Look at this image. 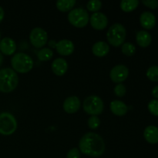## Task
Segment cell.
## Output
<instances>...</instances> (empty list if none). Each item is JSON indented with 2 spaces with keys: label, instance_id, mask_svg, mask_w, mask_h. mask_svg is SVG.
Segmentation results:
<instances>
[{
  "label": "cell",
  "instance_id": "33",
  "mask_svg": "<svg viewBox=\"0 0 158 158\" xmlns=\"http://www.w3.org/2000/svg\"><path fill=\"white\" fill-rule=\"evenodd\" d=\"M56 42L54 41V40H50V41H49V46H50V47H56Z\"/></svg>",
  "mask_w": 158,
  "mask_h": 158
},
{
  "label": "cell",
  "instance_id": "15",
  "mask_svg": "<svg viewBox=\"0 0 158 158\" xmlns=\"http://www.w3.org/2000/svg\"><path fill=\"white\" fill-rule=\"evenodd\" d=\"M140 23L142 27L145 29H151L156 25V17L152 12L145 11L140 16Z\"/></svg>",
  "mask_w": 158,
  "mask_h": 158
},
{
  "label": "cell",
  "instance_id": "30",
  "mask_svg": "<svg viewBox=\"0 0 158 158\" xmlns=\"http://www.w3.org/2000/svg\"><path fill=\"white\" fill-rule=\"evenodd\" d=\"M141 2L151 9H156L158 8V1L157 0H143Z\"/></svg>",
  "mask_w": 158,
  "mask_h": 158
},
{
  "label": "cell",
  "instance_id": "25",
  "mask_svg": "<svg viewBox=\"0 0 158 158\" xmlns=\"http://www.w3.org/2000/svg\"><path fill=\"white\" fill-rule=\"evenodd\" d=\"M147 77L152 82H158V66H152L147 70Z\"/></svg>",
  "mask_w": 158,
  "mask_h": 158
},
{
  "label": "cell",
  "instance_id": "14",
  "mask_svg": "<svg viewBox=\"0 0 158 158\" xmlns=\"http://www.w3.org/2000/svg\"><path fill=\"white\" fill-rule=\"evenodd\" d=\"M51 69L55 75L58 76V77H62L67 72L68 63L65 59L56 58L53 60L51 64Z\"/></svg>",
  "mask_w": 158,
  "mask_h": 158
},
{
  "label": "cell",
  "instance_id": "19",
  "mask_svg": "<svg viewBox=\"0 0 158 158\" xmlns=\"http://www.w3.org/2000/svg\"><path fill=\"white\" fill-rule=\"evenodd\" d=\"M136 41L140 47H148L152 42L151 35L146 30L138 31L136 35Z\"/></svg>",
  "mask_w": 158,
  "mask_h": 158
},
{
  "label": "cell",
  "instance_id": "23",
  "mask_svg": "<svg viewBox=\"0 0 158 158\" xmlns=\"http://www.w3.org/2000/svg\"><path fill=\"white\" fill-rule=\"evenodd\" d=\"M121 52L127 56H132L136 52V47L132 43L126 42L121 46Z\"/></svg>",
  "mask_w": 158,
  "mask_h": 158
},
{
  "label": "cell",
  "instance_id": "3",
  "mask_svg": "<svg viewBox=\"0 0 158 158\" xmlns=\"http://www.w3.org/2000/svg\"><path fill=\"white\" fill-rule=\"evenodd\" d=\"M12 69L16 73H26L32 70L34 61L32 57L24 52H17L11 58Z\"/></svg>",
  "mask_w": 158,
  "mask_h": 158
},
{
  "label": "cell",
  "instance_id": "2",
  "mask_svg": "<svg viewBox=\"0 0 158 158\" xmlns=\"http://www.w3.org/2000/svg\"><path fill=\"white\" fill-rule=\"evenodd\" d=\"M19 84V76L12 68L0 69V92L9 94L16 89Z\"/></svg>",
  "mask_w": 158,
  "mask_h": 158
},
{
  "label": "cell",
  "instance_id": "24",
  "mask_svg": "<svg viewBox=\"0 0 158 158\" xmlns=\"http://www.w3.org/2000/svg\"><path fill=\"white\" fill-rule=\"evenodd\" d=\"M86 8L93 13L97 12L102 8V2L100 0H90L86 3Z\"/></svg>",
  "mask_w": 158,
  "mask_h": 158
},
{
  "label": "cell",
  "instance_id": "26",
  "mask_svg": "<svg viewBox=\"0 0 158 158\" xmlns=\"http://www.w3.org/2000/svg\"><path fill=\"white\" fill-rule=\"evenodd\" d=\"M87 124L89 129L96 130L100 127V120L97 116H90L87 120Z\"/></svg>",
  "mask_w": 158,
  "mask_h": 158
},
{
  "label": "cell",
  "instance_id": "20",
  "mask_svg": "<svg viewBox=\"0 0 158 158\" xmlns=\"http://www.w3.org/2000/svg\"><path fill=\"white\" fill-rule=\"evenodd\" d=\"M77 2L75 0H58L56 3L57 9L60 12H70L73 9Z\"/></svg>",
  "mask_w": 158,
  "mask_h": 158
},
{
  "label": "cell",
  "instance_id": "12",
  "mask_svg": "<svg viewBox=\"0 0 158 158\" xmlns=\"http://www.w3.org/2000/svg\"><path fill=\"white\" fill-rule=\"evenodd\" d=\"M81 106V102L79 97L76 96H71L67 97L64 100L63 104V110L66 113L69 114H73L77 113L80 110Z\"/></svg>",
  "mask_w": 158,
  "mask_h": 158
},
{
  "label": "cell",
  "instance_id": "7",
  "mask_svg": "<svg viewBox=\"0 0 158 158\" xmlns=\"http://www.w3.org/2000/svg\"><path fill=\"white\" fill-rule=\"evenodd\" d=\"M18 127L17 120L12 114L2 112L0 114V134L9 136L15 132Z\"/></svg>",
  "mask_w": 158,
  "mask_h": 158
},
{
  "label": "cell",
  "instance_id": "22",
  "mask_svg": "<svg viewBox=\"0 0 158 158\" xmlns=\"http://www.w3.org/2000/svg\"><path fill=\"white\" fill-rule=\"evenodd\" d=\"M53 56V51L50 48H42L37 52V57L40 61H49Z\"/></svg>",
  "mask_w": 158,
  "mask_h": 158
},
{
  "label": "cell",
  "instance_id": "10",
  "mask_svg": "<svg viewBox=\"0 0 158 158\" xmlns=\"http://www.w3.org/2000/svg\"><path fill=\"white\" fill-rule=\"evenodd\" d=\"M89 23L96 30H103L107 26L108 19L103 12H94L89 16Z\"/></svg>",
  "mask_w": 158,
  "mask_h": 158
},
{
  "label": "cell",
  "instance_id": "27",
  "mask_svg": "<svg viewBox=\"0 0 158 158\" xmlns=\"http://www.w3.org/2000/svg\"><path fill=\"white\" fill-rule=\"evenodd\" d=\"M148 110L150 111L152 115L158 117V100L154 99L148 103Z\"/></svg>",
  "mask_w": 158,
  "mask_h": 158
},
{
  "label": "cell",
  "instance_id": "31",
  "mask_svg": "<svg viewBox=\"0 0 158 158\" xmlns=\"http://www.w3.org/2000/svg\"><path fill=\"white\" fill-rule=\"evenodd\" d=\"M152 96L156 99V100H158V86H154L152 89Z\"/></svg>",
  "mask_w": 158,
  "mask_h": 158
},
{
  "label": "cell",
  "instance_id": "29",
  "mask_svg": "<svg viewBox=\"0 0 158 158\" xmlns=\"http://www.w3.org/2000/svg\"><path fill=\"white\" fill-rule=\"evenodd\" d=\"M66 158H80V151L78 148H73L66 154Z\"/></svg>",
  "mask_w": 158,
  "mask_h": 158
},
{
  "label": "cell",
  "instance_id": "16",
  "mask_svg": "<svg viewBox=\"0 0 158 158\" xmlns=\"http://www.w3.org/2000/svg\"><path fill=\"white\" fill-rule=\"evenodd\" d=\"M110 109L114 115L118 117H123L128 112V106H127L126 103L118 100H113L111 102L110 104Z\"/></svg>",
  "mask_w": 158,
  "mask_h": 158
},
{
  "label": "cell",
  "instance_id": "28",
  "mask_svg": "<svg viewBox=\"0 0 158 158\" xmlns=\"http://www.w3.org/2000/svg\"><path fill=\"white\" fill-rule=\"evenodd\" d=\"M114 94L118 97H123L127 93V88L124 84L123 83H119L116 85V86L114 89Z\"/></svg>",
  "mask_w": 158,
  "mask_h": 158
},
{
  "label": "cell",
  "instance_id": "34",
  "mask_svg": "<svg viewBox=\"0 0 158 158\" xmlns=\"http://www.w3.org/2000/svg\"><path fill=\"white\" fill-rule=\"evenodd\" d=\"M3 60H4V57H3V55L2 54V52H0V67H1L2 65Z\"/></svg>",
  "mask_w": 158,
  "mask_h": 158
},
{
  "label": "cell",
  "instance_id": "17",
  "mask_svg": "<svg viewBox=\"0 0 158 158\" xmlns=\"http://www.w3.org/2000/svg\"><path fill=\"white\" fill-rule=\"evenodd\" d=\"M110 46L104 41H98L94 44L92 47V52L97 57H104L109 53Z\"/></svg>",
  "mask_w": 158,
  "mask_h": 158
},
{
  "label": "cell",
  "instance_id": "13",
  "mask_svg": "<svg viewBox=\"0 0 158 158\" xmlns=\"http://www.w3.org/2000/svg\"><path fill=\"white\" fill-rule=\"evenodd\" d=\"M55 48L60 55L67 56L73 54L75 49V46L71 40L64 39L57 42Z\"/></svg>",
  "mask_w": 158,
  "mask_h": 158
},
{
  "label": "cell",
  "instance_id": "6",
  "mask_svg": "<svg viewBox=\"0 0 158 158\" xmlns=\"http://www.w3.org/2000/svg\"><path fill=\"white\" fill-rule=\"evenodd\" d=\"M68 21L73 26L83 28L89 23V15L87 11L81 7L75 8L68 13Z\"/></svg>",
  "mask_w": 158,
  "mask_h": 158
},
{
  "label": "cell",
  "instance_id": "1",
  "mask_svg": "<svg viewBox=\"0 0 158 158\" xmlns=\"http://www.w3.org/2000/svg\"><path fill=\"white\" fill-rule=\"evenodd\" d=\"M106 144L99 134L94 132L85 134L79 142V150L80 153L92 157H99L103 154Z\"/></svg>",
  "mask_w": 158,
  "mask_h": 158
},
{
  "label": "cell",
  "instance_id": "35",
  "mask_svg": "<svg viewBox=\"0 0 158 158\" xmlns=\"http://www.w3.org/2000/svg\"><path fill=\"white\" fill-rule=\"evenodd\" d=\"M0 40H1V32H0Z\"/></svg>",
  "mask_w": 158,
  "mask_h": 158
},
{
  "label": "cell",
  "instance_id": "8",
  "mask_svg": "<svg viewBox=\"0 0 158 158\" xmlns=\"http://www.w3.org/2000/svg\"><path fill=\"white\" fill-rule=\"evenodd\" d=\"M29 40L34 47L42 49L47 43L48 33L43 28L35 27L29 33Z\"/></svg>",
  "mask_w": 158,
  "mask_h": 158
},
{
  "label": "cell",
  "instance_id": "11",
  "mask_svg": "<svg viewBox=\"0 0 158 158\" xmlns=\"http://www.w3.org/2000/svg\"><path fill=\"white\" fill-rule=\"evenodd\" d=\"M16 43L10 37H4L0 40V52L2 55H14L16 51Z\"/></svg>",
  "mask_w": 158,
  "mask_h": 158
},
{
  "label": "cell",
  "instance_id": "4",
  "mask_svg": "<svg viewBox=\"0 0 158 158\" xmlns=\"http://www.w3.org/2000/svg\"><path fill=\"white\" fill-rule=\"evenodd\" d=\"M126 36V28L120 23H117L113 24L106 32V39H107L108 43L116 47L122 46L124 43Z\"/></svg>",
  "mask_w": 158,
  "mask_h": 158
},
{
  "label": "cell",
  "instance_id": "18",
  "mask_svg": "<svg viewBox=\"0 0 158 158\" xmlns=\"http://www.w3.org/2000/svg\"><path fill=\"white\" fill-rule=\"evenodd\" d=\"M143 137L147 142L151 144L158 143V127L156 126H148L143 131Z\"/></svg>",
  "mask_w": 158,
  "mask_h": 158
},
{
  "label": "cell",
  "instance_id": "32",
  "mask_svg": "<svg viewBox=\"0 0 158 158\" xmlns=\"http://www.w3.org/2000/svg\"><path fill=\"white\" fill-rule=\"evenodd\" d=\"M5 16V12H4V9L2 6H0V23L3 20Z\"/></svg>",
  "mask_w": 158,
  "mask_h": 158
},
{
  "label": "cell",
  "instance_id": "21",
  "mask_svg": "<svg viewBox=\"0 0 158 158\" xmlns=\"http://www.w3.org/2000/svg\"><path fill=\"white\" fill-rule=\"evenodd\" d=\"M138 0H123L120 2V7L125 12H131L135 10L139 6Z\"/></svg>",
  "mask_w": 158,
  "mask_h": 158
},
{
  "label": "cell",
  "instance_id": "9",
  "mask_svg": "<svg viewBox=\"0 0 158 158\" xmlns=\"http://www.w3.org/2000/svg\"><path fill=\"white\" fill-rule=\"evenodd\" d=\"M129 76V69L123 64L114 66L110 72V77L114 83H122L127 79Z\"/></svg>",
  "mask_w": 158,
  "mask_h": 158
},
{
  "label": "cell",
  "instance_id": "5",
  "mask_svg": "<svg viewBox=\"0 0 158 158\" xmlns=\"http://www.w3.org/2000/svg\"><path fill=\"white\" fill-rule=\"evenodd\" d=\"M82 106L83 110L87 114L91 116H98L103 113L104 103L98 96L91 95L83 100Z\"/></svg>",
  "mask_w": 158,
  "mask_h": 158
}]
</instances>
